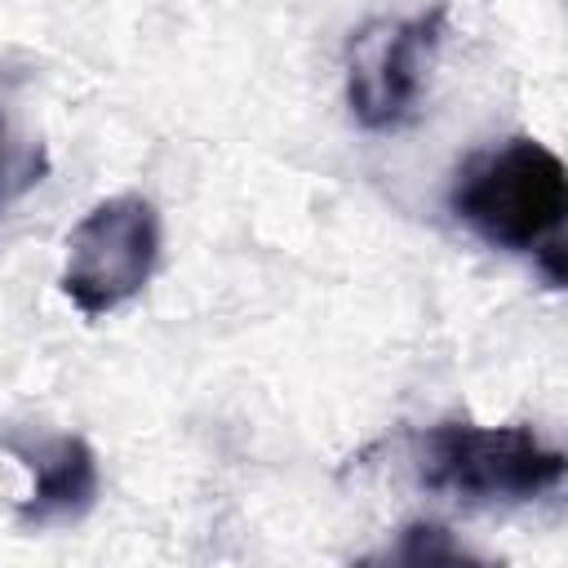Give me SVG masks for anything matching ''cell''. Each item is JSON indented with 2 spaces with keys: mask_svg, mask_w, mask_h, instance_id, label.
Masks as SVG:
<instances>
[{
  "mask_svg": "<svg viewBox=\"0 0 568 568\" xmlns=\"http://www.w3.org/2000/svg\"><path fill=\"white\" fill-rule=\"evenodd\" d=\"M448 213L488 248L532 257L550 288L564 284L559 231L568 213V169L546 142L515 133L462 160L448 186Z\"/></svg>",
  "mask_w": 568,
  "mask_h": 568,
  "instance_id": "obj_1",
  "label": "cell"
},
{
  "mask_svg": "<svg viewBox=\"0 0 568 568\" xmlns=\"http://www.w3.org/2000/svg\"><path fill=\"white\" fill-rule=\"evenodd\" d=\"M413 470L426 493L497 506L555 493L564 484L568 457L532 426H479L453 417L413 439Z\"/></svg>",
  "mask_w": 568,
  "mask_h": 568,
  "instance_id": "obj_2",
  "label": "cell"
},
{
  "mask_svg": "<svg viewBox=\"0 0 568 568\" xmlns=\"http://www.w3.org/2000/svg\"><path fill=\"white\" fill-rule=\"evenodd\" d=\"M160 262V213L146 195H111L93 204L67 235L62 293L89 320L133 302Z\"/></svg>",
  "mask_w": 568,
  "mask_h": 568,
  "instance_id": "obj_3",
  "label": "cell"
},
{
  "mask_svg": "<svg viewBox=\"0 0 568 568\" xmlns=\"http://www.w3.org/2000/svg\"><path fill=\"white\" fill-rule=\"evenodd\" d=\"M444 31H448V4H430L413 18L373 22L351 40L346 106L359 129L395 133L417 115Z\"/></svg>",
  "mask_w": 568,
  "mask_h": 568,
  "instance_id": "obj_4",
  "label": "cell"
},
{
  "mask_svg": "<svg viewBox=\"0 0 568 568\" xmlns=\"http://www.w3.org/2000/svg\"><path fill=\"white\" fill-rule=\"evenodd\" d=\"M4 448L31 470V493L18 506V519L27 528L80 519L98 501L102 470H98V453L89 448V439H80V435H36V439L4 435Z\"/></svg>",
  "mask_w": 568,
  "mask_h": 568,
  "instance_id": "obj_5",
  "label": "cell"
},
{
  "mask_svg": "<svg viewBox=\"0 0 568 568\" xmlns=\"http://www.w3.org/2000/svg\"><path fill=\"white\" fill-rule=\"evenodd\" d=\"M390 559H408V564H435V559H448V564H457V559H466V550L453 546L448 532H444L439 524H408V528L399 532V546L390 550Z\"/></svg>",
  "mask_w": 568,
  "mask_h": 568,
  "instance_id": "obj_6",
  "label": "cell"
},
{
  "mask_svg": "<svg viewBox=\"0 0 568 568\" xmlns=\"http://www.w3.org/2000/svg\"><path fill=\"white\" fill-rule=\"evenodd\" d=\"M0 173H4V111H0Z\"/></svg>",
  "mask_w": 568,
  "mask_h": 568,
  "instance_id": "obj_7",
  "label": "cell"
}]
</instances>
